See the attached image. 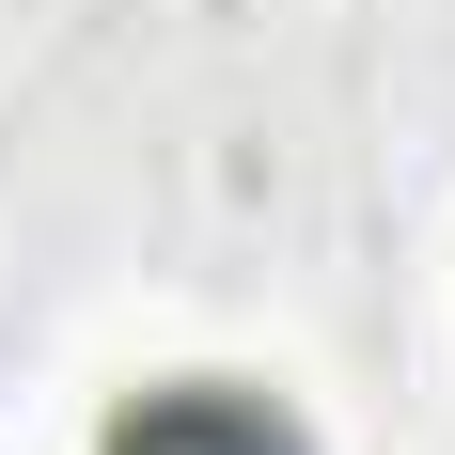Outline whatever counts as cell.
<instances>
[{
  "mask_svg": "<svg viewBox=\"0 0 455 455\" xmlns=\"http://www.w3.org/2000/svg\"><path fill=\"white\" fill-rule=\"evenodd\" d=\"M94 455H315V440H299L267 393H235V377H173V393L110 409V440H94Z\"/></svg>",
  "mask_w": 455,
  "mask_h": 455,
  "instance_id": "obj_1",
  "label": "cell"
}]
</instances>
